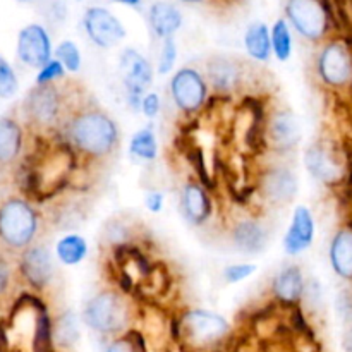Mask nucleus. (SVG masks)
Segmentation results:
<instances>
[{
  "instance_id": "nucleus-1",
  "label": "nucleus",
  "mask_w": 352,
  "mask_h": 352,
  "mask_svg": "<svg viewBox=\"0 0 352 352\" xmlns=\"http://www.w3.org/2000/svg\"><path fill=\"white\" fill-rule=\"evenodd\" d=\"M58 136L71 146L79 160L91 164L110 160L120 143L116 120L93 103H78L62 124Z\"/></svg>"
},
{
  "instance_id": "nucleus-2",
  "label": "nucleus",
  "mask_w": 352,
  "mask_h": 352,
  "mask_svg": "<svg viewBox=\"0 0 352 352\" xmlns=\"http://www.w3.org/2000/svg\"><path fill=\"white\" fill-rule=\"evenodd\" d=\"M62 81L54 85L33 86L23 100V116L28 126L38 136L58 134L74 103L69 102L67 91H64Z\"/></svg>"
},
{
  "instance_id": "nucleus-3",
  "label": "nucleus",
  "mask_w": 352,
  "mask_h": 352,
  "mask_svg": "<svg viewBox=\"0 0 352 352\" xmlns=\"http://www.w3.org/2000/svg\"><path fill=\"white\" fill-rule=\"evenodd\" d=\"M81 322L98 336L116 339L131 330L133 306L120 291L103 289L85 302L81 309Z\"/></svg>"
},
{
  "instance_id": "nucleus-4",
  "label": "nucleus",
  "mask_w": 352,
  "mask_h": 352,
  "mask_svg": "<svg viewBox=\"0 0 352 352\" xmlns=\"http://www.w3.org/2000/svg\"><path fill=\"white\" fill-rule=\"evenodd\" d=\"M40 230V215L23 196H7L0 201V250L21 254L33 246Z\"/></svg>"
},
{
  "instance_id": "nucleus-5",
  "label": "nucleus",
  "mask_w": 352,
  "mask_h": 352,
  "mask_svg": "<svg viewBox=\"0 0 352 352\" xmlns=\"http://www.w3.org/2000/svg\"><path fill=\"white\" fill-rule=\"evenodd\" d=\"M232 327L220 313L203 308H189L179 316V339L196 351L215 349L230 337Z\"/></svg>"
},
{
  "instance_id": "nucleus-6",
  "label": "nucleus",
  "mask_w": 352,
  "mask_h": 352,
  "mask_svg": "<svg viewBox=\"0 0 352 352\" xmlns=\"http://www.w3.org/2000/svg\"><path fill=\"white\" fill-rule=\"evenodd\" d=\"M285 17L291 30L306 41L323 43L337 23L330 0H285Z\"/></svg>"
},
{
  "instance_id": "nucleus-7",
  "label": "nucleus",
  "mask_w": 352,
  "mask_h": 352,
  "mask_svg": "<svg viewBox=\"0 0 352 352\" xmlns=\"http://www.w3.org/2000/svg\"><path fill=\"white\" fill-rule=\"evenodd\" d=\"M318 81L330 91H346L352 86V43L347 38H330L316 55Z\"/></svg>"
},
{
  "instance_id": "nucleus-8",
  "label": "nucleus",
  "mask_w": 352,
  "mask_h": 352,
  "mask_svg": "<svg viewBox=\"0 0 352 352\" xmlns=\"http://www.w3.org/2000/svg\"><path fill=\"white\" fill-rule=\"evenodd\" d=\"M172 102L186 117L198 116L208 102V82L205 74L192 65H184L172 74L168 82Z\"/></svg>"
},
{
  "instance_id": "nucleus-9",
  "label": "nucleus",
  "mask_w": 352,
  "mask_h": 352,
  "mask_svg": "<svg viewBox=\"0 0 352 352\" xmlns=\"http://www.w3.org/2000/svg\"><path fill=\"white\" fill-rule=\"evenodd\" d=\"M81 24L88 40L102 50L117 47L127 36V30L122 21L103 6L86 7Z\"/></svg>"
},
{
  "instance_id": "nucleus-10",
  "label": "nucleus",
  "mask_w": 352,
  "mask_h": 352,
  "mask_svg": "<svg viewBox=\"0 0 352 352\" xmlns=\"http://www.w3.org/2000/svg\"><path fill=\"white\" fill-rule=\"evenodd\" d=\"M301 138V122L291 109L280 107L270 113L263 131V140L267 141L270 151L287 157L298 150Z\"/></svg>"
},
{
  "instance_id": "nucleus-11",
  "label": "nucleus",
  "mask_w": 352,
  "mask_h": 352,
  "mask_svg": "<svg viewBox=\"0 0 352 352\" xmlns=\"http://www.w3.org/2000/svg\"><path fill=\"white\" fill-rule=\"evenodd\" d=\"M302 164H305L306 172L320 184L327 188H336L340 182L346 181L347 177V165L340 160L339 155L336 153L330 144L318 141L306 148L302 155Z\"/></svg>"
},
{
  "instance_id": "nucleus-12",
  "label": "nucleus",
  "mask_w": 352,
  "mask_h": 352,
  "mask_svg": "<svg viewBox=\"0 0 352 352\" xmlns=\"http://www.w3.org/2000/svg\"><path fill=\"white\" fill-rule=\"evenodd\" d=\"M258 191H260L263 201L272 208H284V206L291 205L298 196V175L289 165H270L261 172L260 181H258Z\"/></svg>"
},
{
  "instance_id": "nucleus-13",
  "label": "nucleus",
  "mask_w": 352,
  "mask_h": 352,
  "mask_svg": "<svg viewBox=\"0 0 352 352\" xmlns=\"http://www.w3.org/2000/svg\"><path fill=\"white\" fill-rule=\"evenodd\" d=\"M16 57L26 67L40 71L48 60L54 58V45L50 33L40 23H30L17 33Z\"/></svg>"
},
{
  "instance_id": "nucleus-14",
  "label": "nucleus",
  "mask_w": 352,
  "mask_h": 352,
  "mask_svg": "<svg viewBox=\"0 0 352 352\" xmlns=\"http://www.w3.org/2000/svg\"><path fill=\"white\" fill-rule=\"evenodd\" d=\"M248 65L243 60L229 55H213L206 60L205 78L208 88L217 95L230 96L239 91L246 81Z\"/></svg>"
},
{
  "instance_id": "nucleus-15",
  "label": "nucleus",
  "mask_w": 352,
  "mask_h": 352,
  "mask_svg": "<svg viewBox=\"0 0 352 352\" xmlns=\"http://www.w3.org/2000/svg\"><path fill=\"white\" fill-rule=\"evenodd\" d=\"M17 272L28 287L36 292L45 291L54 277V261H52L50 250L45 244L34 243L19 254Z\"/></svg>"
},
{
  "instance_id": "nucleus-16",
  "label": "nucleus",
  "mask_w": 352,
  "mask_h": 352,
  "mask_svg": "<svg viewBox=\"0 0 352 352\" xmlns=\"http://www.w3.org/2000/svg\"><path fill=\"white\" fill-rule=\"evenodd\" d=\"M119 74L126 95L143 96L153 85L155 69L140 50L126 47L119 54Z\"/></svg>"
},
{
  "instance_id": "nucleus-17",
  "label": "nucleus",
  "mask_w": 352,
  "mask_h": 352,
  "mask_svg": "<svg viewBox=\"0 0 352 352\" xmlns=\"http://www.w3.org/2000/svg\"><path fill=\"white\" fill-rule=\"evenodd\" d=\"M229 239L237 253L253 256L267 250L270 243V232L256 217H241L230 227Z\"/></svg>"
},
{
  "instance_id": "nucleus-18",
  "label": "nucleus",
  "mask_w": 352,
  "mask_h": 352,
  "mask_svg": "<svg viewBox=\"0 0 352 352\" xmlns=\"http://www.w3.org/2000/svg\"><path fill=\"white\" fill-rule=\"evenodd\" d=\"M315 215L309 210V206L298 205L294 212H292L291 223H289V229L285 232L284 241H282L284 253L291 258L306 253L313 246V243H315Z\"/></svg>"
},
{
  "instance_id": "nucleus-19",
  "label": "nucleus",
  "mask_w": 352,
  "mask_h": 352,
  "mask_svg": "<svg viewBox=\"0 0 352 352\" xmlns=\"http://www.w3.org/2000/svg\"><path fill=\"white\" fill-rule=\"evenodd\" d=\"M179 212L192 227H203L213 215V201L205 186L198 181H186L179 191Z\"/></svg>"
},
{
  "instance_id": "nucleus-20",
  "label": "nucleus",
  "mask_w": 352,
  "mask_h": 352,
  "mask_svg": "<svg viewBox=\"0 0 352 352\" xmlns=\"http://www.w3.org/2000/svg\"><path fill=\"white\" fill-rule=\"evenodd\" d=\"M274 299L285 308H298L305 299L306 278L299 265H287L272 280Z\"/></svg>"
},
{
  "instance_id": "nucleus-21",
  "label": "nucleus",
  "mask_w": 352,
  "mask_h": 352,
  "mask_svg": "<svg viewBox=\"0 0 352 352\" xmlns=\"http://www.w3.org/2000/svg\"><path fill=\"white\" fill-rule=\"evenodd\" d=\"M182 24H184V16L174 2L157 0L148 9V26L153 36L160 41L174 38Z\"/></svg>"
},
{
  "instance_id": "nucleus-22",
  "label": "nucleus",
  "mask_w": 352,
  "mask_h": 352,
  "mask_svg": "<svg viewBox=\"0 0 352 352\" xmlns=\"http://www.w3.org/2000/svg\"><path fill=\"white\" fill-rule=\"evenodd\" d=\"M329 261L340 280L352 284V223H344L330 239Z\"/></svg>"
},
{
  "instance_id": "nucleus-23",
  "label": "nucleus",
  "mask_w": 352,
  "mask_h": 352,
  "mask_svg": "<svg viewBox=\"0 0 352 352\" xmlns=\"http://www.w3.org/2000/svg\"><path fill=\"white\" fill-rule=\"evenodd\" d=\"M24 150V129L12 116L0 117V172L17 164Z\"/></svg>"
},
{
  "instance_id": "nucleus-24",
  "label": "nucleus",
  "mask_w": 352,
  "mask_h": 352,
  "mask_svg": "<svg viewBox=\"0 0 352 352\" xmlns=\"http://www.w3.org/2000/svg\"><path fill=\"white\" fill-rule=\"evenodd\" d=\"M244 50L251 60L258 64H267L272 58L270 28L263 21H254L246 28L243 36Z\"/></svg>"
},
{
  "instance_id": "nucleus-25",
  "label": "nucleus",
  "mask_w": 352,
  "mask_h": 352,
  "mask_svg": "<svg viewBox=\"0 0 352 352\" xmlns=\"http://www.w3.org/2000/svg\"><path fill=\"white\" fill-rule=\"evenodd\" d=\"M88 241L81 234H65L55 243V258L65 267H76L88 256Z\"/></svg>"
},
{
  "instance_id": "nucleus-26",
  "label": "nucleus",
  "mask_w": 352,
  "mask_h": 352,
  "mask_svg": "<svg viewBox=\"0 0 352 352\" xmlns=\"http://www.w3.org/2000/svg\"><path fill=\"white\" fill-rule=\"evenodd\" d=\"M158 140L153 122L141 127L131 136L129 155L140 162H153L158 158Z\"/></svg>"
},
{
  "instance_id": "nucleus-27",
  "label": "nucleus",
  "mask_w": 352,
  "mask_h": 352,
  "mask_svg": "<svg viewBox=\"0 0 352 352\" xmlns=\"http://www.w3.org/2000/svg\"><path fill=\"white\" fill-rule=\"evenodd\" d=\"M270 43L272 55L278 62H287L294 52V38H292V30L284 17H278L270 28Z\"/></svg>"
},
{
  "instance_id": "nucleus-28",
  "label": "nucleus",
  "mask_w": 352,
  "mask_h": 352,
  "mask_svg": "<svg viewBox=\"0 0 352 352\" xmlns=\"http://www.w3.org/2000/svg\"><path fill=\"white\" fill-rule=\"evenodd\" d=\"M79 320L72 311L62 313L54 323H52V339L57 347L69 349L79 340Z\"/></svg>"
},
{
  "instance_id": "nucleus-29",
  "label": "nucleus",
  "mask_w": 352,
  "mask_h": 352,
  "mask_svg": "<svg viewBox=\"0 0 352 352\" xmlns=\"http://www.w3.org/2000/svg\"><path fill=\"white\" fill-rule=\"evenodd\" d=\"M54 58H57L65 69V72L76 74L82 65V55L79 50L78 43L74 40H62L57 47L54 48Z\"/></svg>"
},
{
  "instance_id": "nucleus-30",
  "label": "nucleus",
  "mask_w": 352,
  "mask_h": 352,
  "mask_svg": "<svg viewBox=\"0 0 352 352\" xmlns=\"http://www.w3.org/2000/svg\"><path fill=\"white\" fill-rule=\"evenodd\" d=\"M19 93V78L16 69L0 54V100H10Z\"/></svg>"
},
{
  "instance_id": "nucleus-31",
  "label": "nucleus",
  "mask_w": 352,
  "mask_h": 352,
  "mask_svg": "<svg viewBox=\"0 0 352 352\" xmlns=\"http://www.w3.org/2000/svg\"><path fill=\"white\" fill-rule=\"evenodd\" d=\"M105 352H146V346H144V339L141 337V333L131 329L122 336L112 339Z\"/></svg>"
},
{
  "instance_id": "nucleus-32",
  "label": "nucleus",
  "mask_w": 352,
  "mask_h": 352,
  "mask_svg": "<svg viewBox=\"0 0 352 352\" xmlns=\"http://www.w3.org/2000/svg\"><path fill=\"white\" fill-rule=\"evenodd\" d=\"M175 62H177V43L174 38H167L162 40L160 55H158L157 62V72L160 76H167L174 71Z\"/></svg>"
},
{
  "instance_id": "nucleus-33",
  "label": "nucleus",
  "mask_w": 352,
  "mask_h": 352,
  "mask_svg": "<svg viewBox=\"0 0 352 352\" xmlns=\"http://www.w3.org/2000/svg\"><path fill=\"white\" fill-rule=\"evenodd\" d=\"M67 72L62 67L60 62L57 58H52L48 60L40 71L36 72V78H34V86H45V85H54V82L64 81Z\"/></svg>"
},
{
  "instance_id": "nucleus-34",
  "label": "nucleus",
  "mask_w": 352,
  "mask_h": 352,
  "mask_svg": "<svg viewBox=\"0 0 352 352\" xmlns=\"http://www.w3.org/2000/svg\"><path fill=\"white\" fill-rule=\"evenodd\" d=\"M258 270V265L256 263H232V265H227L222 272V277L226 280V284L234 285V284H239V282L246 280L250 278L254 272Z\"/></svg>"
},
{
  "instance_id": "nucleus-35",
  "label": "nucleus",
  "mask_w": 352,
  "mask_h": 352,
  "mask_svg": "<svg viewBox=\"0 0 352 352\" xmlns=\"http://www.w3.org/2000/svg\"><path fill=\"white\" fill-rule=\"evenodd\" d=\"M160 109H162V102L158 93L155 91L144 93L143 100H141V109H140V113H143L144 119L155 120L158 117V113H160Z\"/></svg>"
},
{
  "instance_id": "nucleus-36",
  "label": "nucleus",
  "mask_w": 352,
  "mask_h": 352,
  "mask_svg": "<svg viewBox=\"0 0 352 352\" xmlns=\"http://www.w3.org/2000/svg\"><path fill=\"white\" fill-rule=\"evenodd\" d=\"M10 285H12V268H10L6 253L0 250V301L9 296Z\"/></svg>"
},
{
  "instance_id": "nucleus-37",
  "label": "nucleus",
  "mask_w": 352,
  "mask_h": 352,
  "mask_svg": "<svg viewBox=\"0 0 352 352\" xmlns=\"http://www.w3.org/2000/svg\"><path fill=\"white\" fill-rule=\"evenodd\" d=\"M143 205L150 213H155V215L160 213L165 206L164 191H160V189H148V191L144 192Z\"/></svg>"
},
{
  "instance_id": "nucleus-38",
  "label": "nucleus",
  "mask_w": 352,
  "mask_h": 352,
  "mask_svg": "<svg viewBox=\"0 0 352 352\" xmlns=\"http://www.w3.org/2000/svg\"><path fill=\"white\" fill-rule=\"evenodd\" d=\"M110 2L120 3V6H126V7H134V9H140L143 0H110Z\"/></svg>"
},
{
  "instance_id": "nucleus-39",
  "label": "nucleus",
  "mask_w": 352,
  "mask_h": 352,
  "mask_svg": "<svg viewBox=\"0 0 352 352\" xmlns=\"http://www.w3.org/2000/svg\"><path fill=\"white\" fill-rule=\"evenodd\" d=\"M344 344H346V351L352 352V320H351V325L346 332V339H344Z\"/></svg>"
},
{
  "instance_id": "nucleus-40",
  "label": "nucleus",
  "mask_w": 352,
  "mask_h": 352,
  "mask_svg": "<svg viewBox=\"0 0 352 352\" xmlns=\"http://www.w3.org/2000/svg\"><path fill=\"white\" fill-rule=\"evenodd\" d=\"M182 3H188V6H201V3L210 2V0H179Z\"/></svg>"
},
{
  "instance_id": "nucleus-41",
  "label": "nucleus",
  "mask_w": 352,
  "mask_h": 352,
  "mask_svg": "<svg viewBox=\"0 0 352 352\" xmlns=\"http://www.w3.org/2000/svg\"><path fill=\"white\" fill-rule=\"evenodd\" d=\"M16 2H19V3H30V2H33V0H16Z\"/></svg>"
}]
</instances>
